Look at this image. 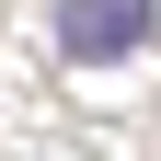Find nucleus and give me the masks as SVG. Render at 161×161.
Wrapping results in <instances>:
<instances>
[{
  "instance_id": "obj_1",
  "label": "nucleus",
  "mask_w": 161,
  "mask_h": 161,
  "mask_svg": "<svg viewBox=\"0 0 161 161\" xmlns=\"http://www.w3.org/2000/svg\"><path fill=\"white\" fill-rule=\"evenodd\" d=\"M150 23H161V0H69L58 12V46L69 58H138Z\"/></svg>"
}]
</instances>
